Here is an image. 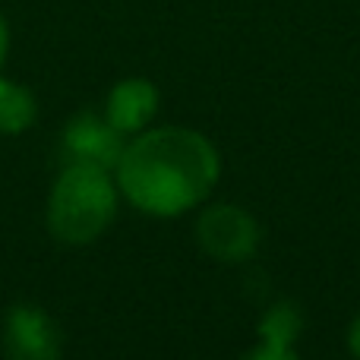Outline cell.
Returning <instances> with one entry per match:
<instances>
[{
  "mask_svg": "<svg viewBox=\"0 0 360 360\" xmlns=\"http://www.w3.org/2000/svg\"><path fill=\"white\" fill-rule=\"evenodd\" d=\"M221 174V158L190 127H155L124 146L114 180L130 205L155 218L196 209Z\"/></svg>",
  "mask_w": 360,
  "mask_h": 360,
  "instance_id": "obj_1",
  "label": "cell"
},
{
  "mask_svg": "<svg viewBox=\"0 0 360 360\" xmlns=\"http://www.w3.org/2000/svg\"><path fill=\"white\" fill-rule=\"evenodd\" d=\"M117 180L95 165L67 162L48 199V228L70 247L98 240L117 212Z\"/></svg>",
  "mask_w": 360,
  "mask_h": 360,
  "instance_id": "obj_2",
  "label": "cell"
},
{
  "mask_svg": "<svg viewBox=\"0 0 360 360\" xmlns=\"http://www.w3.org/2000/svg\"><path fill=\"white\" fill-rule=\"evenodd\" d=\"M196 240L205 256L218 262H243L259 247V224L247 209L215 202L196 221Z\"/></svg>",
  "mask_w": 360,
  "mask_h": 360,
  "instance_id": "obj_3",
  "label": "cell"
},
{
  "mask_svg": "<svg viewBox=\"0 0 360 360\" xmlns=\"http://www.w3.org/2000/svg\"><path fill=\"white\" fill-rule=\"evenodd\" d=\"M124 133L114 130L108 117H98L92 111L76 114L63 130V155L67 162L79 165H95L114 174L120 155H124Z\"/></svg>",
  "mask_w": 360,
  "mask_h": 360,
  "instance_id": "obj_4",
  "label": "cell"
},
{
  "mask_svg": "<svg viewBox=\"0 0 360 360\" xmlns=\"http://www.w3.org/2000/svg\"><path fill=\"white\" fill-rule=\"evenodd\" d=\"M10 360H60V332L41 307H13L4 326Z\"/></svg>",
  "mask_w": 360,
  "mask_h": 360,
  "instance_id": "obj_5",
  "label": "cell"
},
{
  "mask_svg": "<svg viewBox=\"0 0 360 360\" xmlns=\"http://www.w3.org/2000/svg\"><path fill=\"white\" fill-rule=\"evenodd\" d=\"M158 111V89L149 79H124L111 89L105 105V117L114 130L143 133Z\"/></svg>",
  "mask_w": 360,
  "mask_h": 360,
  "instance_id": "obj_6",
  "label": "cell"
},
{
  "mask_svg": "<svg viewBox=\"0 0 360 360\" xmlns=\"http://www.w3.org/2000/svg\"><path fill=\"white\" fill-rule=\"evenodd\" d=\"M35 95L29 92L19 82H10L0 76V133L13 136V133H22L35 124Z\"/></svg>",
  "mask_w": 360,
  "mask_h": 360,
  "instance_id": "obj_7",
  "label": "cell"
},
{
  "mask_svg": "<svg viewBox=\"0 0 360 360\" xmlns=\"http://www.w3.org/2000/svg\"><path fill=\"white\" fill-rule=\"evenodd\" d=\"M300 326H304V319H300V310L294 304H288V300H281V304H275L272 310L262 316L259 338H272V342L294 345V338L300 335Z\"/></svg>",
  "mask_w": 360,
  "mask_h": 360,
  "instance_id": "obj_8",
  "label": "cell"
},
{
  "mask_svg": "<svg viewBox=\"0 0 360 360\" xmlns=\"http://www.w3.org/2000/svg\"><path fill=\"white\" fill-rule=\"evenodd\" d=\"M243 360H297V354H294V345H288V342L259 338V345H256Z\"/></svg>",
  "mask_w": 360,
  "mask_h": 360,
  "instance_id": "obj_9",
  "label": "cell"
},
{
  "mask_svg": "<svg viewBox=\"0 0 360 360\" xmlns=\"http://www.w3.org/2000/svg\"><path fill=\"white\" fill-rule=\"evenodd\" d=\"M348 348H351V354L360 360V313L354 316V323H351V329H348Z\"/></svg>",
  "mask_w": 360,
  "mask_h": 360,
  "instance_id": "obj_10",
  "label": "cell"
},
{
  "mask_svg": "<svg viewBox=\"0 0 360 360\" xmlns=\"http://www.w3.org/2000/svg\"><path fill=\"white\" fill-rule=\"evenodd\" d=\"M6 48H10V32H6V22H4V16H0V63H4V57H6Z\"/></svg>",
  "mask_w": 360,
  "mask_h": 360,
  "instance_id": "obj_11",
  "label": "cell"
}]
</instances>
